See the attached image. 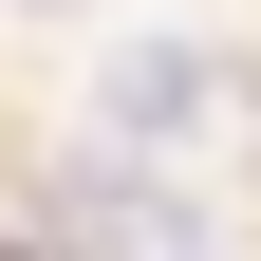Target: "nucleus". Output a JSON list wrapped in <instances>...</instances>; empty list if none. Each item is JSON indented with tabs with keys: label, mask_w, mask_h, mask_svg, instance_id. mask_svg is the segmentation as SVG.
Segmentation results:
<instances>
[{
	"label": "nucleus",
	"mask_w": 261,
	"mask_h": 261,
	"mask_svg": "<svg viewBox=\"0 0 261 261\" xmlns=\"http://www.w3.org/2000/svg\"><path fill=\"white\" fill-rule=\"evenodd\" d=\"M112 130H130V149H149V130L187 149V130H205V56H187V38H130L112 56Z\"/></svg>",
	"instance_id": "nucleus-1"
}]
</instances>
